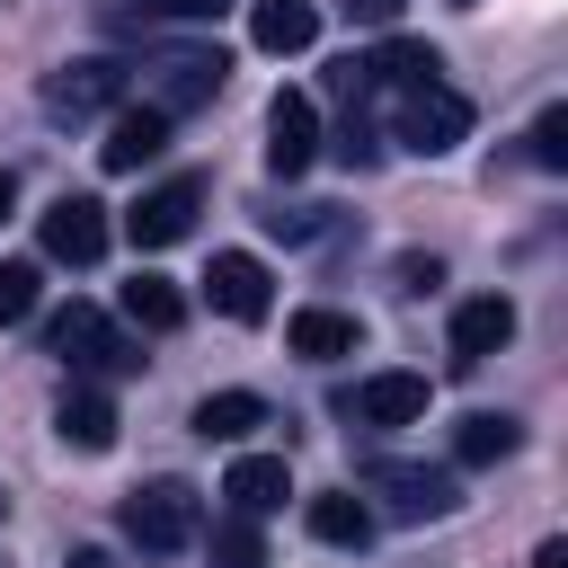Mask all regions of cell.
<instances>
[{
    "mask_svg": "<svg viewBox=\"0 0 568 568\" xmlns=\"http://www.w3.org/2000/svg\"><path fill=\"white\" fill-rule=\"evenodd\" d=\"M515 444H524V426L497 417V408H470V417L453 426V462H462V470H488V462H506Z\"/></svg>",
    "mask_w": 568,
    "mask_h": 568,
    "instance_id": "d6986e66",
    "label": "cell"
},
{
    "mask_svg": "<svg viewBox=\"0 0 568 568\" xmlns=\"http://www.w3.org/2000/svg\"><path fill=\"white\" fill-rule=\"evenodd\" d=\"M115 524H124L133 550H186V541L204 532V497H195L186 479H151V488H133V497L115 506Z\"/></svg>",
    "mask_w": 568,
    "mask_h": 568,
    "instance_id": "7a4b0ae2",
    "label": "cell"
},
{
    "mask_svg": "<svg viewBox=\"0 0 568 568\" xmlns=\"http://www.w3.org/2000/svg\"><path fill=\"white\" fill-rule=\"evenodd\" d=\"M62 568H115V559H106V550H71Z\"/></svg>",
    "mask_w": 568,
    "mask_h": 568,
    "instance_id": "4dcf8cb0",
    "label": "cell"
},
{
    "mask_svg": "<svg viewBox=\"0 0 568 568\" xmlns=\"http://www.w3.org/2000/svg\"><path fill=\"white\" fill-rule=\"evenodd\" d=\"M337 408H346L355 426H417V417H426V373H373V382H355Z\"/></svg>",
    "mask_w": 568,
    "mask_h": 568,
    "instance_id": "8fae6325",
    "label": "cell"
},
{
    "mask_svg": "<svg viewBox=\"0 0 568 568\" xmlns=\"http://www.w3.org/2000/svg\"><path fill=\"white\" fill-rule=\"evenodd\" d=\"M337 9H346V18H355V27H390V18H399V9H408V0H337Z\"/></svg>",
    "mask_w": 568,
    "mask_h": 568,
    "instance_id": "83f0119b",
    "label": "cell"
},
{
    "mask_svg": "<svg viewBox=\"0 0 568 568\" xmlns=\"http://www.w3.org/2000/svg\"><path fill=\"white\" fill-rule=\"evenodd\" d=\"M364 80L373 89H417V80H444V53L417 44V36H390L382 53H364Z\"/></svg>",
    "mask_w": 568,
    "mask_h": 568,
    "instance_id": "ac0fdd59",
    "label": "cell"
},
{
    "mask_svg": "<svg viewBox=\"0 0 568 568\" xmlns=\"http://www.w3.org/2000/svg\"><path fill=\"white\" fill-rule=\"evenodd\" d=\"M506 337H515V302H506V293H479V302H462V311H453V364H462V373H470V364H488Z\"/></svg>",
    "mask_w": 568,
    "mask_h": 568,
    "instance_id": "5bb4252c",
    "label": "cell"
},
{
    "mask_svg": "<svg viewBox=\"0 0 568 568\" xmlns=\"http://www.w3.org/2000/svg\"><path fill=\"white\" fill-rule=\"evenodd\" d=\"M44 106H53V115H98V106H124V62L89 53V62L44 71Z\"/></svg>",
    "mask_w": 568,
    "mask_h": 568,
    "instance_id": "30bf717a",
    "label": "cell"
},
{
    "mask_svg": "<svg viewBox=\"0 0 568 568\" xmlns=\"http://www.w3.org/2000/svg\"><path fill=\"white\" fill-rule=\"evenodd\" d=\"M222 497H231V515H275V506L293 497L284 453H240V462H231V479H222Z\"/></svg>",
    "mask_w": 568,
    "mask_h": 568,
    "instance_id": "9a60e30c",
    "label": "cell"
},
{
    "mask_svg": "<svg viewBox=\"0 0 568 568\" xmlns=\"http://www.w3.org/2000/svg\"><path fill=\"white\" fill-rule=\"evenodd\" d=\"M124 320L151 328V337H169V328H186V293H178L169 275H133V284H124Z\"/></svg>",
    "mask_w": 568,
    "mask_h": 568,
    "instance_id": "7402d4cb",
    "label": "cell"
},
{
    "mask_svg": "<svg viewBox=\"0 0 568 568\" xmlns=\"http://www.w3.org/2000/svg\"><path fill=\"white\" fill-rule=\"evenodd\" d=\"M160 151H169V115H160L151 98L106 115V142H98V160H106L115 178H133V169H142V160H160Z\"/></svg>",
    "mask_w": 568,
    "mask_h": 568,
    "instance_id": "7c38bea8",
    "label": "cell"
},
{
    "mask_svg": "<svg viewBox=\"0 0 568 568\" xmlns=\"http://www.w3.org/2000/svg\"><path fill=\"white\" fill-rule=\"evenodd\" d=\"M311 160H320V106L302 89H275V106H266V169L275 178H302Z\"/></svg>",
    "mask_w": 568,
    "mask_h": 568,
    "instance_id": "ba28073f",
    "label": "cell"
},
{
    "mask_svg": "<svg viewBox=\"0 0 568 568\" xmlns=\"http://www.w3.org/2000/svg\"><path fill=\"white\" fill-rule=\"evenodd\" d=\"M390 133H399L417 160H444V151L470 133V98H462V89H444V80H417V89H399Z\"/></svg>",
    "mask_w": 568,
    "mask_h": 568,
    "instance_id": "3957f363",
    "label": "cell"
},
{
    "mask_svg": "<svg viewBox=\"0 0 568 568\" xmlns=\"http://www.w3.org/2000/svg\"><path fill=\"white\" fill-rule=\"evenodd\" d=\"M426 284H444V266L435 257H399V293H426Z\"/></svg>",
    "mask_w": 568,
    "mask_h": 568,
    "instance_id": "f1b7e54d",
    "label": "cell"
},
{
    "mask_svg": "<svg viewBox=\"0 0 568 568\" xmlns=\"http://www.w3.org/2000/svg\"><path fill=\"white\" fill-rule=\"evenodd\" d=\"M355 337H364V328H355L346 311H328V302H311V311H293V320H284V346H293V355H311V364L355 355Z\"/></svg>",
    "mask_w": 568,
    "mask_h": 568,
    "instance_id": "2e32d148",
    "label": "cell"
},
{
    "mask_svg": "<svg viewBox=\"0 0 568 568\" xmlns=\"http://www.w3.org/2000/svg\"><path fill=\"white\" fill-rule=\"evenodd\" d=\"M364 488H373L399 524H435V515H453V506H462L453 470H426V462H364Z\"/></svg>",
    "mask_w": 568,
    "mask_h": 568,
    "instance_id": "277c9868",
    "label": "cell"
},
{
    "mask_svg": "<svg viewBox=\"0 0 568 568\" xmlns=\"http://www.w3.org/2000/svg\"><path fill=\"white\" fill-rule=\"evenodd\" d=\"M36 311V266L27 257H0V328H18Z\"/></svg>",
    "mask_w": 568,
    "mask_h": 568,
    "instance_id": "484cf974",
    "label": "cell"
},
{
    "mask_svg": "<svg viewBox=\"0 0 568 568\" xmlns=\"http://www.w3.org/2000/svg\"><path fill=\"white\" fill-rule=\"evenodd\" d=\"M320 151H328V160H346V169H373V160H382V133H373V115H364V106H346V124H337Z\"/></svg>",
    "mask_w": 568,
    "mask_h": 568,
    "instance_id": "cb8c5ba5",
    "label": "cell"
},
{
    "mask_svg": "<svg viewBox=\"0 0 568 568\" xmlns=\"http://www.w3.org/2000/svg\"><path fill=\"white\" fill-rule=\"evenodd\" d=\"M36 231H44V257H62V266H98L106 257V204L98 195H53Z\"/></svg>",
    "mask_w": 568,
    "mask_h": 568,
    "instance_id": "52a82bcc",
    "label": "cell"
},
{
    "mask_svg": "<svg viewBox=\"0 0 568 568\" xmlns=\"http://www.w3.org/2000/svg\"><path fill=\"white\" fill-rule=\"evenodd\" d=\"M44 346L80 373V382H98V373H142V346L98 311V302H71V311H53L44 320Z\"/></svg>",
    "mask_w": 568,
    "mask_h": 568,
    "instance_id": "6da1fadb",
    "label": "cell"
},
{
    "mask_svg": "<svg viewBox=\"0 0 568 568\" xmlns=\"http://www.w3.org/2000/svg\"><path fill=\"white\" fill-rule=\"evenodd\" d=\"M0 515H9V497H0Z\"/></svg>",
    "mask_w": 568,
    "mask_h": 568,
    "instance_id": "d6a6232c",
    "label": "cell"
},
{
    "mask_svg": "<svg viewBox=\"0 0 568 568\" xmlns=\"http://www.w3.org/2000/svg\"><path fill=\"white\" fill-rule=\"evenodd\" d=\"M195 213H204V178H160V186L124 213V240H133V248H178V240L195 231Z\"/></svg>",
    "mask_w": 568,
    "mask_h": 568,
    "instance_id": "8992f818",
    "label": "cell"
},
{
    "mask_svg": "<svg viewBox=\"0 0 568 568\" xmlns=\"http://www.w3.org/2000/svg\"><path fill=\"white\" fill-rule=\"evenodd\" d=\"M453 9H470V0H453Z\"/></svg>",
    "mask_w": 568,
    "mask_h": 568,
    "instance_id": "836d02e7",
    "label": "cell"
},
{
    "mask_svg": "<svg viewBox=\"0 0 568 568\" xmlns=\"http://www.w3.org/2000/svg\"><path fill=\"white\" fill-rule=\"evenodd\" d=\"M53 435H62L71 453H106V444H115V399H106L98 382L71 373V390L53 399Z\"/></svg>",
    "mask_w": 568,
    "mask_h": 568,
    "instance_id": "4fadbf2b",
    "label": "cell"
},
{
    "mask_svg": "<svg viewBox=\"0 0 568 568\" xmlns=\"http://www.w3.org/2000/svg\"><path fill=\"white\" fill-rule=\"evenodd\" d=\"M222 80H231V62H222V44H178V53H160L151 62V106L178 124L186 106H204V98H222Z\"/></svg>",
    "mask_w": 568,
    "mask_h": 568,
    "instance_id": "5b68a950",
    "label": "cell"
},
{
    "mask_svg": "<svg viewBox=\"0 0 568 568\" xmlns=\"http://www.w3.org/2000/svg\"><path fill=\"white\" fill-rule=\"evenodd\" d=\"M302 515H311V532H320L328 550H364V541H373V506H364L355 488H328V497H311Z\"/></svg>",
    "mask_w": 568,
    "mask_h": 568,
    "instance_id": "ffe728a7",
    "label": "cell"
},
{
    "mask_svg": "<svg viewBox=\"0 0 568 568\" xmlns=\"http://www.w3.org/2000/svg\"><path fill=\"white\" fill-rule=\"evenodd\" d=\"M524 151H532V169H568V106H541L532 133H524Z\"/></svg>",
    "mask_w": 568,
    "mask_h": 568,
    "instance_id": "d4e9b609",
    "label": "cell"
},
{
    "mask_svg": "<svg viewBox=\"0 0 568 568\" xmlns=\"http://www.w3.org/2000/svg\"><path fill=\"white\" fill-rule=\"evenodd\" d=\"M266 426V399L257 390H213V399H195V435L204 444H240V435H257Z\"/></svg>",
    "mask_w": 568,
    "mask_h": 568,
    "instance_id": "44dd1931",
    "label": "cell"
},
{
    "mask_svg": "<svg viewBox=\"0 0 568 568\" xmlns=\"http://www.w3.org/2000/svg\"><path fill=\"white\" fill-rule=\"evenodd\" d=\"M204 293H213V311H222V320H240V328H257V320L275 311V275H266L248 248H222V257H213V275H204Z\"/></svg>",
    "mask_w": 568,
    "mask_h": 568,
    "instance_id": "9c48e42d",
    "label": "cell"
},
{
    "mask_svg": "<svg viewBox=\"0 0 568 568\" xmlns=\"http://www.w3.org/2000/svg\"><path fill=\"white\" fill-rule=\"evenodd\" d=\"M231 0H142V18H169V27H213Z\"/></svg>",
    "mask_w": 568,
    "mask_h": 568,
    "instance_id": "4316f807",
    "label": "cell"
},
{
    "mask_svg": "<svg viewBox=\"0 0 568 568\" xmlns=\"http://www.w3.org/2000/svg\"><path fill=\"white\" fill-rule=\"evenodd\" d=\"M532 568H568V541H541V550H532Z\"/></svg>",
    "mask_w": 568,
    "mask_h": 568,
    "instance_id": "f546056e",
    "label": "cell"
},
{
    "mask_svg": "<svg viewBox=\"0 0 568 568\" xmlns=\"http://www.w3.org/2000/svg\"><path fill=\"white\" fill-rule=\"evenodd\" d=\"M9 204H18V178H9V169H0V213H9Z\"/></svg>",
    "mask_w": 568,
    "mask_h": 568,
    "instance_id": "1f68e13d",
    "label": "cell"
},
{
    "mask_svg": "<svg viewBox=\"0 0 568 568\" xmlns=\"http://www.w3.org/2000/svg\"><path fill=\"white\" fill-rule=\"evenodd\" d=\"M204 550H213V568H266V541H257V515H213V532H204Z\"/></svg>",
    "mask_w": 568,
    "mask_h": 568,
    "instance_id": "603a6c76",
    "label": "cell"
},
{
    "mask_svg": "<svg viewBox=\"0 0 568 568\" xmlns=\"http://www.w3.org/2000/svg\"><path fill=\"white\" fill-rule=\"evenodd\" d=\"M248 36H257L266 53H311V44H320V9H311V0H257V9H248Z\"/></svg>",
    "mask_w": 568,
    "mask_h": 568,
    "instance_id": "e0dca14e",
    "label": "cell"
}]
</instances>
